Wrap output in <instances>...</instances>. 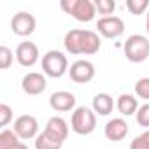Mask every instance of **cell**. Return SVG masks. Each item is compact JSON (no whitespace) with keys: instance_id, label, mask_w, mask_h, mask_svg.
<instances>
[{"instance_id":"cell-1","label":"cell","mask_w":149,"mask_h":149,"mask_svg":"<svg viewBox=\"0 0 149 149\" xmlns=\"http://www.w3.org/2000/svg\"><path fill=\"white\" fill-rule=\"evenodd\" d=\"M60 7L67 14L74 16L77 21H83V23L93 21L97 14L95 2H91V0H61Z\"/></svg>"},{"instance_id":"cell-2","label":"cell","mask_w":149,"mask_h":149,"mask_svg":"<svg viewBox=\"0 0 149 149\" xmlns=\"http://www.w3.org/2000/svg\"><path fill=\"white\" fill-rule=\"evenodd\" d=\"M123 49H125V56L128 61L142 63L149 58V39L140 33H133L126 39Z\"/></svg>"},{"instance_id":"cell-3","label":"cell","mask_w":149,"mask_h":149,"mask_svg":"<svg viewBox=\"0 0 149 149\" xmlns=\"http://www.w3.org/2000/svg\"><path fill=\"white\" fill-rule=\"evenodd\" d=\"M42 70L46 76L53 77V79H60L68 72V60L61 51H47L42 56Z\"/></svg>"},{"instance_id":"cell-4","label":"cell","mask_w":149,"mask_h":149,"mask_svg":"<svg viewBox=\"0 0 149 149\" xmlns=\"http://www.w3.org/2000/svg\"><path fill=\"white\" fill-rule=\"evenodd\" d=\"M70 126L77 135H90V133H93L95 126H97V114H95V111H91L88 107H77L72 112Z\"/></svg>"},{"instance_id":"cell-5","label":"cell","mask_w":149,"mask_h":149,"mask_svg":"<svg viewBox=\"0 0 149 149\" xmlns=\"http://www.w3.org/2000/svg\"><path fill=\"white\" fill-rule=\"evenodd\" d=\"M98 33L105 39H118L125 33V21L119 16H105L97 21Z\"/></svg>"},{"instance_id":"cell-6","label":"cell","mask_w":149,"mask_h":149,"mask_svg":"<svg viewBox=\"0 0 149 149\" xmlns=\"http://www.w3.org/2000/svg\"><path fill=\"white\" fill-rule=\"evenodd\" d=\"M70 79L77 84H86L95 77V65L88 60H77L74 61L68 68Z\"/></svg>"},{"instance_id":"cell-7","label":"cell","mask_w":149,"mask_h":149,"mask_svg":"<svg viewBox=\"0 0 149 149\" xmlns=\"http://www.w3.org/2000/svg\"><path fill=\"white\" fill-rule=\"evenodd\" d=\"M35 28H37V21H35L33 14H30V13L21 11V13L14 14V18L11 19V30L19 37L32 35L35 32Z\"/></svg>"},{"instance_id":"cell-8","label":"cell","mask_w":149,"mask_h":149,"mask_svg":"<svg viewBox=\"0 0 149 149\" xmlns=\"http://www.w3.org/2000/svg\"><path fill=\"white\" fill-rule=\"evenodd\" d=\"M13 130L18 133L19 139H25V140L37 139V135H39V121L33 116H30V114H23V116H19L14 121V128Z\"/></svg>"},{"instance_id":"cell-9","label":"cell","mask_w":149,"mask_h":149,"mask_svg":"<svg viewBox=\"0 0 149 149\" xmlns=\"http://www.w3.org/2000/svg\"><path fill=\"white\" fill-rule=\"evenodd\" d=\"M39 47L33 42H21L16 47V60L21 67H33L39 61Z\"/></svg>"},{"instance_id":"cell-10","label":"cell","mask_w":149,"mask_h":149,"mask_svg":"<svg viewBox=\"0 0 149 149\" xmlns=\"http://www.w3.org/2000/svg\"><path fill=\"white\" fill-rule=\"evenodd\" d=\"M130 128H128V123L123 119V118H112L111 121L105 123L104 126V135L112 140V142H119L123 140L126 135H128Z\"/></svg>"},{"instance_id":"cell-11","label":"cell","mask_w":149,"mask_h":149,"mask_svg":"<svg viewBox=\"0 0 149 149\" xmlns=\"http://www.w3.org/2000/svg\"><path fill=\"white\" fill-rule=\"evenodd\" d=\"M46 86H47V81L39 72L26 74V76L23 77V81H21V88H23V91L26 95H40L46 90Z\"/></svg>"},{"instance_id":"cell-12","label":"cell","mask_w":149,"mask_h":149,"mask_svg":"<svg viewBox=\"0 0 149 149\" xmlns=\"http://www.w3.org/2000/svg\"><path fill=\"white\" fill-rule=\"evenodd\" d=\"M49 105L56 112H68L76 107V97L70 91H54L49 97Z\"/></svg>"},{"instance_id":"cell-13","label":"cell","mask_w":149,"mask_h":149,"mask_svg":"<svg viewBox=\"0 0 149 149\" xmlns=\"http://www.w3.org/2000/svg\"><path fill=\"white\" fill-rule=\"evenodd\" d=\"M84 33L86 30L83 28H74L65 33L63 46L70 54H83V42H84Z\"/></svg>"},{"instance_id":"cell-14","label":"cell","mask_w":149,"mask_h":149,"mask_svg":"<svg viewBox=\"0 0 149 149\" xmlns=\"http://www.w3.org/2000/svg\"><path fill=\"white\" fill-rule=\"evenodd\" d=\"M44 132H46L47 135H51L53 139H56V140H60V142H65L67 137H68V125H67V121H65L63 118L53 116V118H49V121L46 123Z\"/></svg>"},{"instance_id":"cell-15","label":"cell","mask_w":149,"mask_h":149,"mask_svg":"<svg viewBox=\"0 0 149 149\" xmlns=\"http://www.w3.org/2000/svg\"><path fill=\"white\" fill-rule=\"evenodd\" d=\"M114 109V100L109 93H98L93 97V111L100 116H109Z\"/></svg>"},{"instance_id":"cell-16","label":"cell","mask_w":149,"mask_h":149,"mask_svg":"<svg viewBox=\"0 0 149 149\" xmlns=\"http://www.w3.org/2000/svg\"><path fill=\"white\" fill-rule=\"evenodd\" d=\"M116 107L118 111L123 114V116H133L137 114L139 111V102L133 95H128V93H123L118 97V102H116Z\"/></svg>"},{"instance_id":"cell-17","label":"cell","mask_w":149,"mask_h":149,"mask_svg":"<svg viewBox=\"0 0 149 149\" xmlns=\"http://www.w3.org/2000/svg\"><path fill=\"white\" fill-rule=\"evenodd\" d=\"M100 46H102L100 37H98L95 32L86 30V33H84V42H83V54H95V53H98Z\"/></svg>"},{"instance_id":"cell-18","label":"cell","mask_w":149,"mask_h":149,"mask_svg":"<svg viewBox=\"0 0 149 149\" xmlns=\"http://www.w3.org/2000/svg\"><path fill=\"white\" fill-rule=\"evenodd\" d=\"M61 146H63V142L53 139L46 132L39 133L37 139H35V149H61Z\"/></svg>"},{"instance_id":"cell-19","label":"cell","mask_w":149,"mask_h":149,"mask_svg":"<svg viewBox=\"0 0 149 149\" xmlns=\"http://www.w3.org/2000/svg\"><path fill=\"white\" fill-rule=\"evenodd\" d=\"M19 137L14 130H9V128H4L2 133H0V149H11L14 147L16 144H19Z\"/></svg>"},{"instance_id":"cell-20","label":"cell","mask_w":149,"mask_h":149,"mask_svg":"<svg viewBox=\"0 0 149 149\" xmlns=\"http://www.w3.org/2000/svg\"><path fill=\"white\" fill-rule=\"evenodd\" d=\"M126 9L135 16L144 14L149 11V0H126Z\"/></svg>"},{"instance_id":"cell-21","label":"cell","mask_w":149,"mask_h":149,"mask_svg":"<svg viewBox=\"0 0 149 149\" xmlns=\"http://www.w3.org/2000/svg\"><path fill=\"white\" fill-rule=\"evenodd\" d=\"M95 7L98 11V14L105 16H112V13L116 11V2L114 0H95Z\"/></svg>"},{"instance_id":"cell-22","label":"cell","mask_w":149,"mask_h":149,"mask_svg":"<svg viewBox=\"0 0 149 149\" xmlns=\"http://www.w3.org/2000/svg\"><path fill=\"white\" fill-rule=\"evenodd\" d=\"M14 61V53L7 46H0V68L7 70Z\"/></svg>"},{"instance_id":"cell-23","label":"cell","mask_w":149,"mask_h":149,"mask_svg":"<svg viewBox=\"0 0 149 149\" xmlns=\"http://www.w3.org/2000/svg\"><path fill=\"white\" fill-rule=\"evenodd\" d=\"M135 95L139 98L149 100V77H142L135 83Z\"/></svg>"},{"instance_id":"cell-24","label":"cell","mask_w":149,"mask_h":149,"mask_svg":"<svg viewBox=\"0 0 149 149\" xmlns=\"http://www.w3.org/2000/svg\"><path fill=\"white\" fill-rule=\"evenodd\" d=\"M135 119L140 126H146L149 130V104H144L139 107L137 114H135Z\"/></svg>"},{"instance_id":"cell-25","label":"cell","mask_w":149,"mask_h":149,"mask_svg":"<svg viewBox=\"0 0 149 149\" xmlns=\"http://www.w3.org/2000/svg\"><path fill=\"white\" fill-rule=\"evenodd\" d=\"M13 121V109L7 104L0 105V126H7Z\"/></svg>"},{"instance_id":"cell-26","label":"cell","mask_w":149,"mask_h":149,"mask_svg":"<svg viewBox=\"0 0 149 149\" xmlns=\"http://www.w3.org/2000/svg\"><path fill=\"white\" fill-rule=\"evenodd\" d=\"M130 149H149V142H147V139L144 137V133H142V135H137V137L132 140Z\"/></svg>"},{"instance_id":"cell-27","label":"cell","mask_w":149,"mask_h":149,"mask_svg":"<svg viewBox=\"0 0 149 149\" xmlns=\"http://www.w3.org/2000/svg\"><path fill=\"white\" fill-rule=\"evenodd\" d=\"M11 149H28V146L26 144H23V142H19V144H16L14 147H11Z\"/></svg>"},{"instance_id":"cell-28","label":"cell","mask_w":149,"mask_h":149,"mask_svg":"<svg viewBox=\"0 0 149 149\" xmlns=\"http://www.w3.org/2000/svg\"><path fill=\"white\" fill-rule=\"evenodd\" d=\"M146 30H147V33H149V11H147V14H146Z\"/></svg>"},{"instance_id":"cell-29","label":"cell","mask_w":149,"mask_h":149,"mask_svg":"<svg viewBox=\"0 0 149 149\" xmlns=\"http://www.w3.org/2000/svg\"><path fill=\"white\" fill-rule=\"evenodd\" d=\"M144 137H146V139H147V142H149V130H146V132H144Z\"/></svg>"}]
</instances>
